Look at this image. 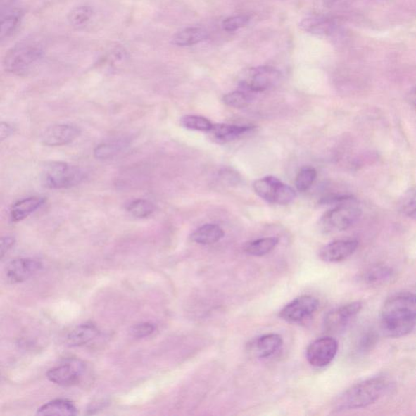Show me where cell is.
<instances>
[{"instance_id":"6da1fadb","label":"cell","mask_w":416,"mask_h":416,"mask_svg":"<svg viewBox=\"0 0 416 416\" xmlns=\"http://www.w3.org/2000/svg\"><path fill=\"white\" fill-rule=\"evenodd\" d=\"M416 326V296L412 293L393 294L384 303L381 327L388 338L398 339L412 333Z\"/></svg>"},{"instance_id":"7a4b0ae2","label":"cell","mask_w":416,"mask_h":416,"mask_svg":"<svg viewBox=\"0 0 416 416\" xmlns=\"http://www.w3.org/2000/svg\"><path fill=\"white\" fill-rule=\"evenodd\" d=\"M389 382L383 377H372L354 384L336 398V412L365 408L378 401L386 393Z\"/></svg>"},{"instance_id":"3957f363","label":"cell","mask_w":416,"mask_h":416,"mask_svg":"<svg viewBox=\"0 0 416 416\" xmlns=\"http://www.w3.org/2000/svg\"><path fill=\"white\" fill-rule=\"evenodd\" d=\"M361 214L359 205L350 197L326 212L319 220L318 228L325 234L339 233L351 228Z\"/></svg>"},{"instance_id":"277c9868","label":"cell","mask_w":416,"mask_h":416,"mask_svg":"<svg viewBox=\"0 0 416 416\" xmlns=\"http://www.w3.org/2000/svg\"><path fill=\"white\" fill-rule=\"evenodd\" d=\"M43 47L34 42H23L10 49L5 56L4 70L13 75H25L43 59Z\"/></svg>"},{"instance_id":"5b68a950","label":"cell","mask_w":416,"mask_h":416,"mask_svg":"<svg viewBox=\"0 0 416 416\" xmlns=\"http://www.w3.org/2000/svg\"><path fill=\"white\" fill-rule=\"evenodd\" d=\"M85 177L80 168L65 162H51L42 172L41 181L46 188L62 189L79 185Z\"/></svg>"},{"instance_id":"8992f818","label":"cell","mask_w":416,"mask_h":416,"mask_svg":"<svg viewBox=\"0 0 416 416\" xmlns=\"http://www.w3.org/2000/svg\"><path fill=\"white\" fill-rule=\"evenodd\" d=\"M253 189L258 196L272 204L288 205L296 198L294 189L272 176L258 179Z\"/></svg>"},{"instance_id":"52a82bcc","label":"cell","mask_w":416,"mask_h":416,"mask_svg":"<svg viewBox=\"0 0 416 416\" xmlns=\"http://www.w3.org/2000/svg\"><path fill=\"white\" fill-rule=\"evenodd\" d=\"M282 79V73L270 66L248 68L239 77V86L251 92H263L275 87Z\"/></svg>"},{"instance_id":"ba28073f","label":"cell","mask_w":416,"mask_h":416,"mask_svg":"<svg viewBox=\"0 0 416 416\" xmlns=\"http://www.w3.org/2000/svg\"><path fill=\"white\" fill-rule=\"evenodd\" d=\"M87 366L80 360H68L59 366L52 367L46 373L51 382L62 386H71L81 382Z\"/></svg>"},{"instance_id":"9c48e42d","label":"cell","mask_w":416,"mask_h":416,"mask_svg":"<svg viewBox=\"0 0 416 416\" xmlns=\"http://www.w3.org/2000/svg\"><path fill=\"white\" fill-rule=\"evenodd\" d=\"M339 351V343L331 336L314 341L307 350V359L310 365L323 367L334 360Z\"/></svg>"},{"instance_id":"30bf717a","label":"cell","mask_w":416,"mask_h":416,"mask_svg":"<svg viewBox=\"0 0 416 416\" xmlns=\"http://www.w3.org/2000/svg\"><path fill=\"white\" fill-rule=\"evenodd\" d=\"M318 308L319 301L317 298L304 296L294 299L288 303L281 310L280 317L289 323H301L312 317Z\"/></svg>"},{"instance_id":"8fae6325","label":"cell","mask_w":416,"mask_h":416,"mask_svg":"<svg viewBox=\"0 0 416 416\" xmlns=\"http://www.w3.org/2000/svg\"><path fill=\"white\" fill-rule=\"evenodd\" d=\"M362 308V303L354 302L331 310L324 320L325 329L330 333L343 331L360 313Z\"/></svg>"},{"instance_id":"7c38bea8","label":"cell","mask_w":416,"mask_h":416,"mask_svg":"<svg viewBox=\"0 0 416 416\" xmlns=\"http://www.w3.org/2000/svg\"><path fill=\"white\" fill-rule=\"evenodd\" d=\"M359 241L354 239L335 240L320 249L319 256L326 263H339L348 259L358 249Z\"/></svg>"},{"instance_id":"4fadbf2b","label":"cell","mask_w":416,"mask_h":416,"mask_svg":"<svg viewBox=\"0 0 416 416\" xmlns=\"http://www.w3.org/2000/svg\"><path fill=\"white\" fill-rule=\"evenodd\" d=\"M80 134L81 130L76 125H55L44 132L41 141L47 146H61L71 144Z\"/></svg>"},{"instance_id":"5bb4252c","label":"cell","mask_w":416,"mask_h":416,"mask_svg":"<svg viewBox=\"0 0 416 416\" xmlns=\"http://www.w3.org/2000/svg\"><path fill=\"white\" fill-rule=\"evenodd\" d=\"M42 268L43 265L39 260L20 258L8 263L6 267V277L8 281L13 284L20 283L28 280Z\"/></svg>"},{"instance_id":"9a60e30c","label":"cell","mask_w":416,"mask_h":416,"mask_svg":"<svg viewBox=\"0 0 416 416\" xmlns=\"http://www.w3.org/2000/svg\"><path fill=\"white\" fill-rule=\"evenodd\" d=\"M23 18V11L12 0L2 5L1 39L9 38L18 29Z\"/></svg>"},{"instance_id":"2e32d148","label":"cell","mask_w":416,"mask_h":416,"mask_svg":"<svg viewBox=\"0 0 416 416\" xmlns=\"http://www.w3.org/2000/svg\"><path fill=\"white\" fill-rule=\"evenodd\" d=\"M254 126L213 124L209 134L218 144H227L234 141L254 130Z\"/></svg>"},{"instance_id":"e0dca14e","label":"cell","mask_w":416,"mask_h":416,"mask_svg":"<svg viewBox=\"0 0 416 416\" xmlns=\"http://www.w3.org/2000/svg\"><path fill=\"white\" fill-rule=\"evenodd\" d=\"M283 345V340L280 335L268 334L263 335L252 342L251 351L253 355L260 359L270 357L275 354Z\"/></svg>"},{"instance_id":"ac0fdd59","label":"cell","mask_w":416,"mask_h":416,"mask_svg":"<svg viewBox=\"0 0 416 416\" xmlns=\"http://www.w3.org/2000/svg\"><path fill=\"white\" fill-rule=\"evenodd\" d=\"M45 202V198L39 196L20 199L13 205L10 210V218L13 222H19L43 207Z\"/></svg>"},{"instance_id":"d6986e66","label":"cell","mask_w":416,"mask_h":416,"mask_svg":"<svg viewBox=\"0 0 416 416\" xmlns=\"http://www.w3.org/2000/svg\"><path fill=\"white\" fill-rule=\"evenodd\" d=\"M209 34L202 27H187L172 36L171 43L177 46H191L208 39Z\"/></svg>"},{"instance_id":"ffe728a7","label":"cell","mask_w":416,"mask_h":416,"mask_svg":"<svg viewBox=\"0 0 416 416\" xmlns=\"http://www.w3.org/2000/svg\"><path fill=\"white\" fill-rule=\"evenodd\" d=\"M99 331L96 325L83 324L72 329L65 336V342L68 346H81L86 345L97 338Z\"/></svg>"},{"instance_id":"44dd1931","label":"cell","mask_w":416,"mask_h":416,"mask_svg":"<svg viewBox=\"0 0 416 416\" xmlns=\"http://www.w3.org/2000/svg\"><path fill=\"white\" fill-rule=\"evenodd\" d=\"M225 231L218 225L206 224L194 230L191 236L192 241L200 245H213L222 239Z\"/></svg>"},{"instance_id":"7402d4cb","label":"cell","mask_w":416,"mask_h":416,"mask_svg":"<svg viewBox=\"0 0 416 416\" xmlns=\"http://www.w3.org/2000/svg\"><path fill=\"white\" fill-rule=\"evenodd\" d=\"M37 414L39 415H76L77 409L68 400L58 399L42 405Z\"/></svg>"},{"instance_id":"603a6c76","label":"cell","mask_w":416,"mask_h":416,"mask_svg":"<svg viewBox=\"0 0 416 416\" xmlns=\"http://www.w3.org/2000/svg\"><path fill=\"white\" fill-rule=\"evenodd\" d=\"M279 244V239L276 237H267L247 242L244 246V251L252 256L260 257L267 255L276 248Z\"/></svg>"},{"instance_id":"cb8c5ba5","label":"cell","mask_w":416,"mask_h":416,"mask_svg":"<svg viewBox=\"0 0 416 416\" xmlns=\"http://www.w3.org/2000/svg\"><path fill=\"white\" fill-rule=\"evenodd\" d=\"M299 28L308 33L322 34L329 32L332 23L329 19L322 18H309L303 19L299 23Z\"/></svg>"},{"instance_id":"d4e9b609","label":"cell","mask_w":416,"mask_h":416,"mask_svg":"<svg viewBox=\"0 0 416 416\" xmlns=\"http://www.w3.org/2000/svg\"><path fill=\"white\" fill-rule=\"evenodd\" d=\"M94 14V8L89 5H80L73 8L68 15V23L75 27H81L91 20Z\"/></svg>"},{"instance_id":"484cf974","label":"cell","mask_w":416,"mask_h":416,"mask_svg":"<svg viewBox=\"0 0 416 416\" xmlns=\"http://www.w3.org/2000/svg\"><path fill=\"white\" fill-rule=\"evenodd\" d=\"M182 127L189 130L206 132L209 133L213 124L206 118L197 115H186L181 119Z\"/></svg>"},{"instance_id":"4316f807","label":"cell","mask_w":416,"mask_h":416,"mask_svg":"<svg viewBox=\"0 0 416 416\" xmlns=\"http://www.w3.org/2000/svg\"><path fill=\"white\" fill-rule=\"evenodd\" d=\"M126 210L135 218H146L154 213V204L146 199H136L130 202Z\"/></svg>"},{"instance_id":"83f0119b","label":"cell","mask_w":416,"mask_h":416,"mask_svg":"<svg viewBox=\"0 0 416 416\" xmlns=\"http://www.w3.org/2000/svg\"><path fill=\"white\" fill-rule=\"evenodd\" d=\"M391 268L387 266H377L371 268L363 276V281L370 285H378L386 282L393 277Z\"/></svg>"},{"instance_id":"f1b7e54d","label":"cell","mask_w":416,"mask_h":416,"mask_svg":"<svg viewBox=\"0 0 416 416\" xmlns=\"http://www.w3.org/2000/svg\"><path fill=\"white\" fill-rule=\"evenodd\" d=\"M400 212L416 220V186L405 192L398 204Z\"/></svg>"},{"instance_id":"f546056e","label":"cell","mask_w":416,"mask_h":416,"mask_svg":"<svg viewBox=\"0 0 416 416\" xmlns=\"http://www.w3.org/2000/svg\"><path fill=\"white\" fill-rule=\"evenodd\" d=\"M125 144L122 141H113L99 145L94 150V156L99 160L111 159L122 150Z\"/></svg>"},{"instance_id":"4dcf8cb0","label":"cell","mask_w":416,"mask_h":416,"mask_svg":"<svg viewBox=\"0 0 416 416\" xmlns=\"http://www.w3.org/2000/svg\"><path fill=\"white\" fill-rule=\"evenodd\" d=\"M317 172L314 168L305 167L299 171L296 179V187L299 192H306L313 185Z\"/></svg>"},{"instance_id":"1f68e13d","label":"cell","mask_w":416,"mask_h":416,"mask_svg":"<svg viewBox=\"0 0 416 416\" xmlns=\"http://www.w3.org/2000/svg\"><path fill=\"white\" fill-rule=\"evenodd\" d=\"M252 98L244 92L236 91L225 94L222 99L226 106L234 108H245L251 103Z\"/></svg>"},{"instance_id":"d6a6232c","label":"cell","mask_w":416,"mask_h":416,"mask_svg":"<svg viewBox=\"0 0 416 416\" xmlns=\"http://www.w3.org/2000/svg\"><path fill=\"white\" fill-rule=\"evenodd\" d=\"M249 15L241 14L233 15L224 20L222 23L223 29L228 32H234L242 27H244L250 22Z\"/></svg>"},{"instance_id":"836d02e7","label":"cell","mask_w":416,"mask_h":416,"mask_svg":"<svg viewBox=\"0 0 416 416\" xmlns=\"http://www.w3.org/2000/svg\"><path fill=\"white\" fill-rule=\"evenodd\" d=\"M156 330V326L151 323H141L135 324L131 329V334L137 339H144L153 334Z\"/></svg>"},{"instance_id":"e575fe53","label":"cell","mask_w":416,"mask_h":416,"mask_svg":"<svg viewBox=\"0 0 416 416\" xmlns=\"http://www.w3.org/2000/svg\"><path fill=\"white\" fill-rule=\"evenodd\" d=\"M14 244L15 239L13 238V237H4L1 239V245H0V255H1V259H3L4 256L12 248Z\"/></svg>"},{"instance_id":"d590c367","label":"cell","mask_w":416,"mask_h":416,"mask_svg":"<svg viewBox=\"0 0 416 416\" xmlns=\"http://www.w3.org/2000/svg\"><path fill=\"white\" fill-rule=\"evenodd\" d=\"M14 130L12 125L8 123H1V140L4 141L5 139H8L10 135H12Z\"/></svg>"},{"instance_id":"8d00e7d4","label":"cell","mask_w":416,"mask_h":416,"mask_svg":"<svg viewBox=\"0 0 416 416\" xmlns=\"http://www.w3.org/2000/svg\"><path fill=\"white\" fill-rule=\"evenodd\" d=\"M410 102L416 107V89L410 94Z\"/></svg>"}]
</instances>
